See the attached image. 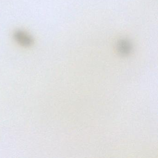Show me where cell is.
<instances>
[{
	"mask_svg": "<svg viewBox=\"0 0 158 158\" xmlns=\"http://www.w3.org/2000/svg\"><path fill=\"white\" fill-rule=\"evenodd\" d=\"M14 37L20 45L25 47H28L33 43V39L30 35L22 30H17L15 32Z\"/></svg>",
	"mask_w": 158,
	"mask_h": 158,
	"instance_id": "1",
	"label": "cell"
}]
</instances>
